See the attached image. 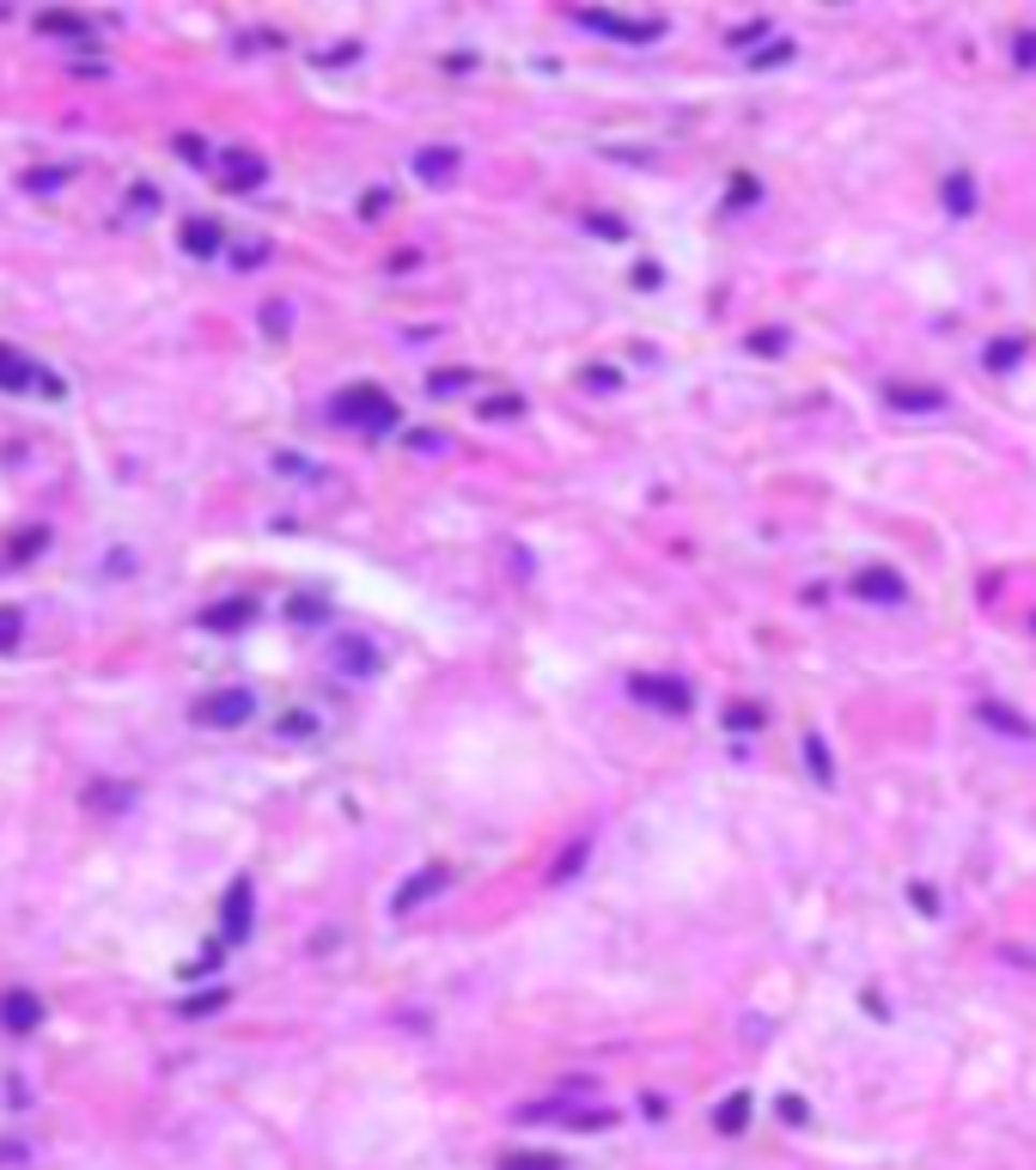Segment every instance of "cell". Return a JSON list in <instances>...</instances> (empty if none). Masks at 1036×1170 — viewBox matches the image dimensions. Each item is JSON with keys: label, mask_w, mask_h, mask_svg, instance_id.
<instances>
[{"label": "cell", "mask_w": 1036, "mask_h": 1170, "mask_svg": "<svg viewBox=\"0 0 1036 1170\" xmlns=\"http://www.w3.org/2000/svg\"><path fill=\"white\" fill-rule=\"evenodd\" d=\"M744 1122H750V1097L738 1092V1097H726V1103H719L714 1128H719V1134H738V1128H744Z\"/></svg>", "instance_id": "cell-18"}, {"label": "cell", "mask_w": 1036, "mask_h": 1170, "mask_svg": "<svg viewBox=\"0 0 1036 1170\" xmlns=\"http://www.w3.org/2000/svg\"><path fill=\"white\" fill-rule=\"evenodd\" d=\"M507 1170H561V1158H549V1152H543V1158H537V1152H512Z\"/></svg>", "instance_id": "cell-21"}, {"label": "cell", "mask_w": 1036, "mask_h": 1170, "mask_svg": "<svg viewBox=\"0 0 1036 1170\" xmlns=\"http://www.w3.org/2000/svg\"><path fill=\"white\" fill-rule=\"evenodd\" d=\"M220 171H227L232 189H257V184L268 177V165L257 159V152H227V165H220Z\"/></svg>", "instance_id": "cell-12"}, {"label": "cell", "mask_w": 1036, "mask_h": 1170, "mask_svg": "<svg viewBox=\"0 0 1036 1170\" xmlns=\"http://www.w3.org/2000/svg\"><path fill=\"white\" fill-rule=\"evenodd\" d=\"M330 415L348 421V427H366V434H391L396 427V403L378 391V384H348L336 403H330Z\"/></svg>", "instance_id": "cell-1"}, {"label": "cell", "mask_w": 1036, "mask_h": 1170, "mask_svg": "<svg viewBox=\"0 0 1036 1170\" xmlns=\"http://www.w3.org/2000/svg\"><path fill=\"white\" fill-rule=\"evenodd\" d=\"M0 646H19V610H0Z\"/></svg>", "instance_id": "cell-25"}, {"label": "cell", "mask_w": 1036, "mask_h": 1170, "mask_svg": "<svg viewBox=\"0 0 1036 1170\" xmlns=\"http://www.w3.org/2000/svg\"><path fill=\"white\" fill-rule=\"evenodd\" d=\"M853 591H860V598H872V604H903V580H896L890 567H866V573L853 580Z\"/></svg>", "instance_id": "cell-10"}, {"label": "cell", "mask_w": 1036, "mask_h": 1170, "mask_svg": "<svg viewBox=\"0 0 1036 1170\" xmlns=\"http://www.w3.org/2000/svg\"><path fill=\"white\" fill-rule=\"evenodd\" d=\"M336 664H341V671H354V677H373V671H378V653L360 641V634H341V641H336Z\"/></svg>", "instance_id": "cell-11"}, {"label": "cell", "mask_w": 1036, "mask_h": 1170, "mask_svg": "<svg viewBox=\"0 0 1036 1170\" xmlns=\"http://www.w3.org/2000/svg\"><path fill=\"white\" fill-rule=\"evenodd\" d=\"M628 689H634V701L659 707V714H689V707H696V689H689L683 677H634Z\"/></svg>", "instance_id": "cell-2"}, {"label": "cell", "mask_w": 1036, "mask_h": 1170, "mask_svg": "<svg viewBox=\"0 0 1036 1170\" xmlns=\"http://www.w3.org/2000/svg\"><path fill=\"white\" fill-rule=\"evenodd\" d=\"M885 403L903 409V415H933V409H945V391H933V384H885Z\"/></svg>", "instance_id": "cell-7"}, {"label": "cell", "mask_w": 1036, "mask_h": 1170, "mask_svg": "<svg viewBox=\"0 0 1036 1170\" xmlns=\"http://www.w3.org/2000/svg\"><path fill=\"white\" fill-rule=\"evenodd\" d=\"M732 202H756V177H732Z\"/></svg>", "instance_id": "cell-32"}, {"label": "cell", "mask_w": 1036, "mask_h": 1170, "mask_svg": "<svg viewBox=\"0 0 1036 1170\" xmlns=\"http://www.w3.org/2000/svg\"><path fill=\"white\" fill-rule=\"evenodd\" d=\"M756 719H762V714H756V707H738V701H732V707H726V726H732V732H738V726H756Z\"/></svg>", "instance_id": "cell-29"}, {"label": "cell", "mask_w": 1036, "mask_h": 1170, "mask_svg": "<svg viewBox=\"0 0 1036 1170\" xmlns=\"http://www.w3.org/2000/svg\"><path fill=\"white\" fill-rule=\"evenodd\" d=\"M250 714H257V696H250V689H214V696L195 707V719H202V726H220V732H227V726H245Z\"/></svg>", "instance_id": "cell-3"}, {"label": "cell", "mask_w": 1036, "mask_h": 1170, "mask_svg": "<svg viewBox=\"0 0 1036 1170\" xmlns=\"http://www.w3.org/2000/svg\"><path fill=\"white\" fill-rule=\"evenodd\" d=\"M250 921H257V890H250V878H232L227 903H220V933H227V945L250 939Z\"/></svg>", "instance_id": "cell-4"}, {"label": "cell", "mask_w": 1036, "mask_h": 1170, "mask_svg": "<svg viewBox=\"0 0 1036 1170\" xmlns=\"http://www.w3.org/2000/svg\"><path fill=\"white\" fill-rule=\"evenodd\" d=\"M1031 61H1036V38H1024L1018 43V68H1031Z\"/></svg>", "instance_id": "cell-33"}, {"label": "cell", "mask_w": 1036, "mask_h": 1170, "mask_svg": "<svg viewBox=\"0 0 1036 1170\" xmlns=\"http://www.w3.org/2000/svg\"><path fill=\"white\" fill-rule=\"evenodd\" d=\"M580 25H592V31H616V38H628V43H646V38H659L665 31L659 19H616V13H580Z\"/></svg>", "instance_id": "cell-9"}, {"label": "cell", "mask_w": 1036, "mask_h": 1170, "mask_svg": "<svg viewBox=\"0 0 1036 1170\" xmlns=\"http://www.w3.org/2000/svg\"><path fill=\"white\" fill-rule=\"evenodd\" d=\"M293 616H300V623H318L323 604H318V598H293Z\"/></svg>", "instance_id": "cell-31"}, {"label": "cell", "mask_w": 1036, "mask_h": 1170, "mask_svg": "<svg viewBox=\"0 0 1036 1170\" xmlns=\"http://www.w3.org/2000/svg\"><path fill=\"white\" fill-rule=\"evenodd\" d=\"M414 171H421L427 184H446V177L457 171V152L452 147H421V152H414Z\"/></svg>", "instance_id": "cell-14"}, {"label": "cell", "mask_w": 1036, "mask_h": 1170, "mask_svg": "<svg viewBox=\"0 0 1036 1170\" xmlns=\"http://www.w3.org/2000/svg\"><path fill=\"white\" fill-rule=\"evenodd\" d=\"M908 903L921 908V915H939V896H933L926 884H915V890H908Z\"/></svg>", "instance_id": "cell-27"}, {"label": "cell", "mask_w": 1036, "mask_h": 1170, "mask_svg": "<svg viewBox=\"0 0 1036 1170\" xmlns=\"http://www.w3.org/2000/svg\"><path fill=\"white\" fill-rule=\"evenodd\" d=\"M184 245L195 250V257H214V250H220V226H214V220H189V226H184Z\"/></svg>", "instance_id": "cell-16"}, {"label": "cell", "mask_w": 1036, "mask_h": 1170, "mask_svg": "<svg viewBox=\"0 0 1036 1170\" xmlns=\"http://www.w3.org/2000/svg\"><path fill=\"white\" fill-rule=\"evenodd\" d=\"M981 719H988V726H999V732H1012V737H1031V732H1036L1031 719H1018L1012 707H999V701H981Z\"/></svg>", "instance_id": "cell-15"}, {"label": "cell", "mask_w": 1036, "mask_h": 1170, "mask_svg": "<svg viewBox=\"0 0 1036 1170\" xmlns=\"http://www.w3.org/2000/svg\"><path fill=\"white\" fill-rule=\"evenodd\" d=\"M250 616H257V604H250V598H227V604H214L202 616V628H220V634H227V628H245Z\"/></svg>", "instance_id": "cell-13"}, {"label": "cell", "mask_w": 1036, "mask_h": 1170, "mask_svg": "<svg viewBox=\"0 0 1036 1170\" xmlns=\"http://www.w3.org/2000/svg\"><path fill=\"white\" fill-rule=\"evenodd\" d=\"M43 31H68V38H86V25L68 19V13H43Z\"/></svg>", "instance_id": "cell-22"}, {"label": "cell", "mask_w": 1036, "mask_h": 1170, "mask_svg": "<svg viewBox=\"0 0 1036 1170\" xmlns=\"http://www.w3.org/2000/svg\"><path fill=\"white\" fill-rule=\"evenodd\" d=\"M780 1122H792V1128H805V1097H780Z\"/></svg>", "instance_id": "cell-26"}, {"label": "cell", "mask_w": 1036, "mask_h": 1170, "mask_svg": "<svg viewBox=\"0 0 1036 1170\" xmlns=\"http://www.w3.org/2000/svg\"><path fill=\"white\" fill-rule=\"evenodd\" d=\"M750 348H756V354H780V348H787V336H780V330H756Z\"/></svg>", "instance_id": "cell-23"}, {"label": "cell", "mask_w": 1036, "mask_h": 1170, "mask_svg": "<svg viewBox=\"0 0 1036 1170\" xmlns=\"http://www.w3.org/2000/svg\"><path fill=\"white\" fill-rule=\"evenodd\" d=\"M805 762H811V774H817L823 787H835V762H829V750H823V737L817 732H805Z\"/></svg>", "instance_id": "cell-19"}, {"label": "cell", "mask_w": 1036, "mask_h": 1170, "mask_svg": "<svg viewBox=\"0 0 1036 1170\" xmlns=\"http://www.w3.org/2000/svg\"><path fill=\"white\" fill-rule=\"evenodd\" d=\"M31 384H43V391L56 397V378H43L31 360H19L13 348H0V391H31Z\"/></svg>", "instance_id": "cell-8"}, {"label": "cell", "mask_w": 1036, "mask_h": 1170, "mask_svg": "<svg viewBox=\"0 0 1036 1170\" xmlns=\"http://www.w3.org/2000/svg\"><path fill=\"white\" fill-rule=\"evenodd\" d=\"M446 884H452V872H446V866H427V872H414L409 884H403V890H396V896H391V908H396V915H409V908H421V903H427V896H439V890H446Z\"/></svg>", "instance_id": "cell-6"}, {"label": "cell", "mask_w": 1036, "mask_h": 1170, "mask_svg": "<svg viewBox=\"0 0 1036 1170\" xmlns=\"http://www.w3.org/2000/svg\"><path fill=\"white\" fill-rule=\"evenodd\" d=\"M281 732H287V737H311V714H287Z\"/></svg>", "instance_id": "cell-30"}, {"label": "cell", "mask_w": 1036, "mask_h": 1170, "mask_svg": "<svg viewBox=\"0 0 1036 1170\" xmlns=\"http://www.w3.org/2000/svg\"><path fill=\"white\" fill-rule=\"evenodd\" d=\"M945 208H951V214H969V208H976V184H969L963 171H951V177H945Z\"/></svg>", "instance_id": "cell-17"}, {"label": "cell", "mask_w": 1036, "mask_h": 1170, "mask_svg": "<svg viewBox=\"0 0 1036 1170\" xmlns=\"http://www.w3.org/2000/svg\"><path fill=\"white\" fill-rule=\"evenodd\" d=\"M792 56V43H769V49H762V56H750V68H780V61Z\"/></svg>", "instance_id": "cell-24"}, {"label": "cell", "mask_w": 1036, "mask_h": 1170, "mask_svg": "<svg viewBox=\"0 0 1036 1170\" xmlns=\"http://www.w3.org/2000/svg\"><path fill=\"white\" fill-rule=\"evenodd\" d=\"M1018 360H1024V336H999L994 348H988V366H994V372H1006V366H1018Z\"/></svg>", "instance_id": "cell-20"}, {"label": "cell", "mask_w": 1036, "mask_h": 1170, "mask_svg": "<svg viewBox=\"0 0 1036 1170\" xmlns=\"http://www.w3.org/2000/svg\"><path fill=\"white\" fill-rule=\"evenodd\" d=\"M0 1024H6L13 1037L38 1030V1024H43V1000L31 994V988H6V994H0Z\"/></svg>", "instance_id": "cell-5"}, {"label": "cell", "mask_w": 1036, "mask_h": 1170, "mask_svg": "<svg viewBox=\"0 0 1036 1170\" xmlns=\"http://www.w3.org/2000/svg\"><path fill=\"white\" fill-rule=\"evenodd\" d=\"M519 409H525L519 397H500V403L488 397V403H482V415H488V421H494V415H519Z\"/></svg>", "instance_id": "cell-28"}]
</instances>
